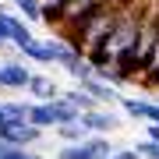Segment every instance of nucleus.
I'll return each instance as SVG.
<instances>
[{"label":"nucleus","instance_id":"nucleus-1","mask_svg":"<svg viewBox=\"0 0 159 159\" xmlns=\"http://www.w3.org/2000/svg\"><path fill=\"white\" fill-rule=\"evenodd\" d=\"M71 120H78V110L64 96L50 99V102H32V110H29V124L39 131H57L60 124H71Z\"/></svg>","mask_w":159,"mask_h":159},{"label":"nucleus","instance_id":"nucleus-2","mask_svg":"<svg viewBox=\"0 0 159 159\" xmlns=\"http://www.w3.org/2000/svg\"><path fill=\"white\" fill-rule=\"evenodd\" d=\"M113 152L117 148H113V142L106 134H92V138H85L78 145H60V152L53 159H110Z\"/></svg>","mask_w":159,"mask_h":159},{"label":"nucleus","instance_id":"nucleus-3","mask_svg":"<svg viewBox=\"0 0 159 159\" xmlns=\"http://www.w3.org/2000/svg\"><path fill=\"white\" fill-rule=\"evenodd\" d=\"M57 67H64V71H67L74 81H81V78H92V74H96L92 60H89L85 53L78 50V46H71L67 39H57Z\"/></svg>","mask_w":159,"mask_h":159},{"label":"nucleus","instance_id":"nucleus-4","mask_svg":"<svg viewBox=\"0 0 159 159\" xmlns=\"http://www.w3.org/2000/svg\"><path fill=\"white\" fill-rule=\"evenodd\" d=\"M0 142L11 145V148H32L43 142V131L32 127L29 120H4L0 124Z\"/></svg>","mask_w":159,"mask_h":159},{"label":"nucleus","instance_id":"nucleus-5","mask_svg":"<svg viewBox=\"0 0 159 159\" xmlns=\"http://www.w3.org/2000/svg\"><path fill=\"white\" fill-rule=\"evenodd\" d=\"M106 4H113V0H67V4H64V11H60L57 29H60V32L74 29L78 21H85L89 14H96L99 7H106Z\"/></svg>","mask_w":159,"mask_h":159},{"label":"nucleus","instance_id":"nucleus-6","mask_svg":"<svg viewBox=\"0 0 159 159\" xmlns=\"http://www.w3.org/2000/svg\"><path fill=\"white\" fill-rule=\"evenodd\" d=\"M78 120H81V127H85L89 134H106V138L120 127V117L113 113V110H102V106H99V110H89V113H81Z\"/></svg>","mask_w":159,"mask_h":159},{"label":"nucleus","instance_id":"nucleus-7","mask_svg":"<svg viewBox=\"0 0 159 159\" xmlns=\"http://www.w3.org/2000/svg\"><path fill=\"white\" fill-rule=\"evenodd\" d=\"M29 81H32V71L29 64H0V89L4 92H29Z\"/></svg>","mask_w":159,"mask_h":159},{"label":"nucleus","instance_id":"nucleus-8","mask_svg":"<svg viewBox=\"0 0 159 159\" xmlns=\"http://www.w3.org/2000/svg\"><path fill=\"white\" fill-rule=\"evenodd\" d=\"M78 89H81V92H89V96L99 102V106H113V102H120V89L106 85V81L96 78V74H92V78H81V81H78Z\"/></svg>","mask_w":159,"mask_h":159},{"label":"nucleus","instance_id":"nucleus-9","mask_svg":"<svg viewBox=\"0 0 159 159\" xmlns=\"http://www.w3.org/2000/svg\"><path fill=\"white\" fill-rule=\"evenodd\" d=\"M29 96H32V102H50V99H60V85H57V78H50V74H35V71H32Z\"/></svg>","mask_w":159,"mask_h":159},{"label":"nucleus","instance_id":"nucleus-10","mask_svg":"<svg viewBox=\"0 0 159 159\" xmlns=\"http://www.w3.org/2000/svg\"><path fill=\"white\" fill-rule=\"evenodd\" d=\"M21 57L25 60H32V64H57V39H35V43H29L21 50Z\"/></svg>","mask_w":159,"mask_h":159},{"label":"nucleus","instance_id":"nucleus-11","mask_svg":"<svg viewBox=\"0 0 159 159\" xmlns=\"http://www.w3.org/2000/svg\"><path fill=\"white\" fill-rule=\"evenodd\" d=\"M7 35H11V46H18V50H25L29 43H35L32 25L25 21V18H18V14H11V18H7Z\"/></svg>","mask_w":159,"mask_h":159},{"label":"nucleus","instance_id":"nucleus-12","mask_svg":"<svg viewBox=\"0 0 159 159\" xmlns=\"http://www.w3.org/2000/svg\"><path fill=\"white\" fill-rule=\"evenodd\" d=\"M60 96L67 99L74 110H78V117H81V113H89V110H99V102L92 99L89 92H81V89H67V92H60Z\"/></svg>","mask_w":159,"mask_h":159},{"label":"nucleus","instance_id":"nucleus-13","mask_svg":"<svg viewBox=\"0 0 159 159\" xmlns=\"http://www.w3.org/2000/svg\"><path fill=\"white\" fill-rule=\"evenodd\" d=\"M57 138L64 145H78V142H85V138H92V134L81 127V120H71V124H60L57 127Z\"/></svg>","mask_w":159,"mask_h":159},{"label":"nucleus","instance_id":"nucleus-14","mask_svg":"<svg viewBox=\"0 0 159 159\" xmlns=\"http://www.w3.org/2000/svg\"><path fill=\"white\" fill-rule=\"evenodd\" d=\"M11 4H14L18 18H25V21H29V25L43 21V4H39V0H11Z\"/></svg>","mask_w":159,"mask_h":159},{"label":"nucleus","instance_id":"nucleus-15","mask_svg":"<svg viewBox=\"0 0 159 159\" xmlns=\"http://www.w3.org/2000/svg\"><path fill=\"white\" fill-rule=\"evenodd\" d=\"M120 110H124V117H131V120H145V106H148V99H138V96H120V102H117Z\"/></svg>","mask_w":159,"mask_h":159},{"label":"nucleus","instance_id":"nucleus-16","mask_svg":"<svg viewBox=\"0 0 159 159\" xmlns=\"http://www.w3.org/2000/svg\"><path fill=\"white\" fill-rule=\"evenodd\" d=\"M0 106H4V117L7 120H29L32 102H0Z\"/></svg>","mask_w":159,"mask_h":159},{"label":"nucleus","instance_id":"nucleus-17","mask_svg":"<svg viewBox=\"0 0 159 159\" xmlns=\"http://www.w3.org/2000/svg\"><path fill=\"white\" fill-rule=\"evenodd\" d=\"M0 159H43V156H35L32 148H11V145H7V152Z\"/></svg>","mask_w":159,"mask_h":159},{"label":"nucleus","instance_id":"nucleus-18","mask_svg":"<svg viewBox=\"0 0 159 159\" xmlns=\"http://www.w3.org/2000/svg\"><path fill=\"white\" fill-rule=\"evenodd\" d=\"M134 148L142 152V159H159V142H138Z\"/></svg>","mask_w":159,"mask_h":159},{"label":"nucleus","instance_id":"nucleus-19","mask_svg":"<svg viewBox=\"0 0 159 159\" xmlns=\"http://www.w3.org/2000/svg\"><path fill=\"white\" fill-rule=\"evenodd\" d=\"M7 18H11V14H0V46H11V35H7Z\"/></svg>","mask_w":159,"mask_h":159},{"label":"nucleus","instance_id":"nucleus-20","mask_svg":"<svg viewBox=\"0 0 159 159\" xmlns=\"http://www.w3.org/2000/svg\"><path fill=\"white\" fill-rule=\"evenodd\" d=\"M145 124H159V102H148L145 106Z\"/></svg>","mask_w":159,"mask_h":159},{"label":"nucleus","instance_id":"nucleus-21","mask_svg":"<svg viewBox=\"0 0 159 159\" xmlns=\"http://www.w3.org/2000/svg\"><path fill=\"white\" fill-rule=\"evenodd\" d=\"M110 159H142V152H138V148H117Z\"/></svg>","mask_w":159,"mask_h":159},{"label":"nucleus","instance_id":"nucleus-22","mask_svg":"<svg viewBox=\"0 0 159 159\" xmlns=\"http://www.w3.org/2000/svg\"><path fill=\"white\" fill-rule=\"evenodd\" d=\"M145 142H159V124H145Z\"/></svg>","mask_w":159,"mask_h":159},{"label":"nucleus","instance_id":"nucleus-23","mask_svg":"<svg viewBox=\"0 0 159 159\" xmlns=\"http://www.w3.org/2000/svg\"><path fill=\"white\" fill-rule=\"evenodd\" d=\"M0 14H4V4H0Z\"/></svg>","mask_w":159,"mask_h":159},{"label":"nucleus","instance_id":"nucleus-24","mask_svg":"<svg viewBox=\"0 0 159 159\" xmlns=\"http://www.w3.org/2000/svg\"><path fill=\"white\" fill-rule=\"evenodd\" d=\"M0 50H4V46H0Z\"/></svg>","mask_w":159,"mask_h":159}]
</instances>
